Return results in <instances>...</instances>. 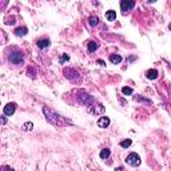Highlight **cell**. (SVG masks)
<instances>
[{
    "label": "cell",
    "mask_w": 171,
    "mask_h": 171,
    "mask_svg": "<svg viewBox=\"0 0 171 171\" xmlns=\"http://www.w3.org/2000/svg\"><path fill=\"white\" fill-rule=\"evenodd\" d=\"M98 48H99V43H98V42H94V40H91V42L87 43V50H88V52H94V51H96Z\"/></svg>",
    "instance_id": "11"
},
{
    "label": "cell",
    "mask_w": 171,
    "mask_h": 171,
    "mask_svg": "<svg viewBox=\"0 0 171 171\" xmlns=\"http://www.w3.org/2000/svg\"><path fill=\"white\" fill-rule=\"evenodd\" d=\"M106 19H107V22H114V20L116 19V12L114 10H110L106 12Z\"/></svg>",
    "instance_id": "13"
},
{
    "label": "cell",
    "mask_w": 171,
    "mask_h": 171,
    "mask_svg": "<svg viewBox=\"0 0 171 171\" xmlns=\"http://www.w3.org/2000/svg\"><path fill=\"white\" fill-rule=\"evenodd\" d=\"M110 123H111V120H110L108 116H102L96 122V124H98V127H99V128H107L110 126Z\"/></svg>",
    "instance_id": "8"
},
{
    "label": "cell",
    "mask_w": 171,
    "mask_h": 171,
    "mask_svg": "<svg viewBox=\"0 0 171 171\" xmlns=\"http://www.w3.org/2000/svg\"><path fill=\"white\" fill-rule=\"evenodd\" d=\"M43 114H44V116H46V119H47L48 123H51V124H54V126H64L66 123L71 124L70 120H66V118H63L62 115H59V114L56 112V111H54V110L48 108L47 106H44V107H43Z\"/></svg>",
    "instance_id": "1"
},
{
    "label": "cell",
    "mask_w": 171,
    "mask_h": 171,
    "mask_svg": "<svg viewBox=\"0 0 171 171\" xmlns=\"http://www.w3.org/2000/svg\"><path fill=\"white\" fill-rule=\"evenodd\" d=\"M28 34V28L27 27H18L15 30V35L16 36H26Z\"/></svg>",
    "instance_id": "12"
},
{
    "label": "cell",
    "mask_w": 171,
    "mask_h": 171,
    "mask_svg": "<svg viewBox=\"0 0 171 171\" xmlns=\"http://www.w3.org/2000/svg\"><path fill=\"white\" fill-rule=\"evenodd\" d=\"M2 171H15L12 167H10V166H3L2 167Z\"/></svg>",
    "instance_id": "21"
},
{
    "label": "cell",
    "mask_w": 171,
    "mask_h": 171,
    "mask_svg": "<svg viewBox=\"0 0 171 171\" xmlns=\"http://www.w3.org/2000/svg\"><path fill=\"white\" fill-rule=\"evenodd\" d=\"M169 30L171 31V23H170V26H169Z\"/></svg>",
    "instance_id": "25"
},
{
    "label": "cell",
    "mask_w": 171,
    "mask_h": 171,
    "mask_svg": "<svg viewBox=\"0 0 171 171\" xmlns=\"http://www.w3.org/2000/svg\"><path fill=\"white\" fill-rule=\"evenodd\" d=\"M23 128L26 130V131H30V130H32V128H34V124H32L31 122H27V123H24Z\"/></svg>",
    "instance_id": "19"
},
{
    "label": "cell",
    "mask_w": 171,
    "mask_h": 171,
    "mask_svg": "<svg viewBox=\"0 0 171 171\" xmlns=\"http://www.w3.org/2000/svg\"><path fill=\"white\" fill-rule=\"evenodd\" d=\"M158 75H159V72H158L155 68H151V70H148L146 72V76H147V79H150V80H155L158 78Z\"/></svg>",
    "instance_id": "10"
},
{
    "label": "cell",
    "mask_w": 171,
    "mask_h": 171,
    "mask_svg": "<svg viewBox=\"0 0 171 171\" xmlns=\"http://www.w3.org/2000/svg\"><path fill=\"white\" fill-rule=\"evenodd\" d=\"M8 60H10V63L15 64V66H20V64H23L24 55H23L22 51H14V52H11L10 56H8Z\"/></svg>",
    "instance_id": "3"
},
{
    "label": "cell",
    "mask_w": 171,
    "mask_h": 171,
    "mask_svg": "<svg viewBox=\"0 0 171 171\" xmlns=\"http://www.w3.org/2000/svg\"><path fill=\"white\" fill-rule=\"evenodd\" d=\"M122 92H123L124 95H131L134 91H132L131 87H123V88H122Z\"/></svg>",
    "instance_id": "18"
},
{
    "label": "cell",
    "mask_w": 171,
    "mask_h": 171,
    "mask_svg": "<svg viewBox=\"0 0 171 171\" xmlns=\"http://www.w3.org/2000/svg\"><path fill=\"white\" fill-rule=\"evenodd\" d=\"M119 144H120V147H123V148H128L132 144V140L131 139H124V140H122Z\"/></svg>",
    "instance_id": "17"
},
{
    "label": "cell",
    "mask_w": 171,
    "mask_h": 171,
    "mask_svg": "<svg viewBox=\"0 0 171 171\" xmlns=\"http://www.w3.org/2000/svg\"><path fill=\"white\" fill-rule=\"evenodd\" d=\"M16 103H14V102H11V103H7L6 104V107H4V115H8V116H11V115H14L15 111H16Z\"/></svg>",
    "instance_id": "7"
},
{
    "label": "cell",
    "mask_w": 171,
    "mask_h": 171,
    "mask_svg": "<svg viewBox=\"0 0 171 171\" xmlns=\"http://www.w3.org/2000/svg\"><path fill=\"white\" fill-rule=\"evenodd\" d=\"M98 63H99V64H100V66H106V63L103 62V60H100V59H99V60H98Z\"/></svg>",
    "instance_id": "23"
},
{
    "label": "cell",
    "mask_w": 171,
    "mask_h": 171,
    "mask_svg": "<svg viewBox=\"0 0 171 171\" xmlns=\"http://www.w3.org/2000/svg\"><path fill=\"white\" fill-rule=\"evenodd\" d=\"M78 102L82 103L83 106H86V107H91V106H94V103H95V99H94L92 95H90L88 92H86L82 90V91L78 92Z\"/></svg>",
    "instance_id": "2"
},
{
    "label": "cell",
    "mask_w": 171,
    "mask_h": 171,
    "mask_svg": "<svg viewBox=\"0 0 171 171\" xmlns=\"http://www.w3.org/2000/svg\"><path fill=\"white\" fill-rule=\"evenodd\" d=\"M36 44H38V47L40 48V50H46V48H48L51 46V40L48 38H42L36 42Z\"/></svg>",
    "instance_id": "9"
},
{
    "label": "cell",
    "mask_w": 171,
    "mask_h": 171,
    "mask_svg": "<svg viewBox=\"0 0 171 171\" xmlns=\"http://www.w3.org/2000/svg\"><path fill=\"white\" fill-rule=\"evenodd\" d=\"M6 116H7V115H3V116H2V123H3V124L7 123V118H6Z\"/></svg>",
    "instance_id": "22"
},
{
    "label": "cell",
    "mask_w": 171,
    "mask_h": 171,
    "mask_svg": "<svg viewBox=\"0 0 171 171\" xmlns=\"http://www.w3.org/2000/svg\"><path fill=\"white\" fill-rule=\"evenodd\" d=\"M140 156L138 155L136 152H131L128 154V156L126 158V163L132 166V167H138V166H140Z\"/></svg>",
    "instance_id": "5"
},
{
    "label": "cell",
    "mask_w": 171,
    "mask_h": 171,
    "mask_svg": "<svg viewBox=\"0 0 171 171\" xmlns=\"http://www.w3.org/2000/svg\"><path fill=\"white\" fill-rule=\"evenodd\" d=\"M134 7H135V2H131V0H122L120 2V10L123 12V15H126L130 11H132Z\"/></svg>",
    "instance_id": "6"
},
{
    "label": "cell",
    "mask_w": 171,
    "mask_h": 171,
    "mask_svg": "<svg viewBox=\"0 0 171 171\" xmlns=\"http://www.w3.org/2000/svg\"><path fill=\"white\" fill-rule=\"evenodd\" d=\"M68 60H70V56H68V55H62V56L59 58V63L63 64L64 62H68Z\"/></svg>",
    "instance_id": "20"
},
{
    "label": "cell",
    "mask_w": 171,
    "mask_h": 171,
    "mask_svg": "<svg viewBox=\"0 0 171 171\" xmlns=\"http://www.w3.org/2000/svg\"><path fill=\"white\" fill-rule=\"evenodd\" d=\"M63 74L68 80H71V82H79L80 80V75L75 68H64Z\"/></svg>",
    "instance_id": "4"
},
{
    "label": "cell",
    "mask_w": 171,
    "mask_h": 171,
    "mask_svg": "<svg viewBox=\"0 0 171 171\" xmlns=\"http://www.w3.org/2000/svg\"><path fill=\"white\" fill-rule=\"evenodd\" d=\"M115 171H122V167H119V169H115Z\"/></svg>",
    "instance_id": "24"
},
{
    "label": "cell",
    "mask_w": 171,
    "mask_h": 171,
    "mask_svg": "<svg viewBox=\"0 0 171 171\" xmlns=\"http://www.w3.org/2000/svg\"><path fill=\"white\" fill-rule=\"evenodd\" d=\"M110 155H111V151H110V148H103L99 154L100 159H107V158H110Z\"/></svg>",
    "instance_id": "15"
},
{
    "label": "cell",
    "mask_w": 171,
    "mask_h": 171,
    "mask_svg": "<svg viewBox=\"0 0 171 171\" xmlns=\"http://www.w3.org/2000/svg\"><path fill=\"white\" fill-rule=\"evenodd\" d=\"M88 23H90V26H91V27H95V26L99 24V18H98V16H90Z\"/></svg>",
    "instance_id": "16"
},
{
    "label": "cell",
    "mask_w": 171,
    "mask_h": 171,
    "mask_svg": "<svg viewBox=\"0 0 171 171\" xmlns=\"http://www.w3.org/2000/svg\"><path fill=\"white\" fill-rule=\"evenodd\" d=\"M110 62H111L112 64H119L122 62V56L120 55H118V54H112V55H110Z\"/></svg>",
    "instance_id": "14"
}]
</instances>
